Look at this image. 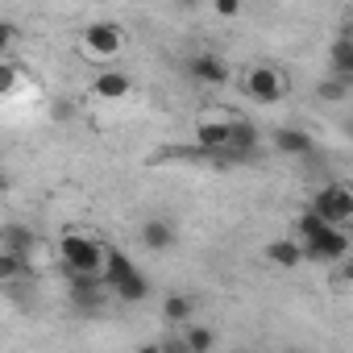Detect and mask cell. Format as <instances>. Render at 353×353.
<instances>
[{
	"label": "cell",
	"instance_id": "1",
	"mask_svg": "<svg viewBox=\"0 0 353 353\" xmlns=\"http://www.w3.org/2000/svg\"><path fill=\"white\" fill-rule=\"evenodd\" d=\"M299 254H303V262H316V266L345 262L349 258V233H345V225H324L316 237H299Z\"/></svg>",
	"mask_w": 353,
	"mask_h": 353
},
{
	"label": "cell",
	"instance_id": "2",
	"mask_svg": "<svg viewBox=\"0 0 353 353\" xmlns=\"http://www.w3.org/2000/svg\"><path fill=\"white\" fill-rule=\"evenodd\" d=\"M258 150H262V133H258V125H254V121H245V117H229V141H225V150L216 154V162H212V166L254 162V158H258Z\"/></svg>",
	"mask_w": 353,
	"mask_h": 353
},
{
	"label": "cell",
	"instance_id": "3",
	"mask_svg": "<svg viewBox=\"0 0 353 353\" xmlns=\"http://www.w3.org/2000/svg\"><path fill=\"white\" fill-rule=\"evenodd\" d=\"M59 258L67 270H100L104 262V245L88 233H63L59 237Z\"/></svg>",
	"mask_w": 353,
	"mask_h": 353
},
{
	"label": "cell",
	"instance_id": "4",
	"mask_svg": "<svg viewBox=\"0 0 353 353\" xmlns=\"http://www.w3.org/2000/svg\"><path fill=\"white\" fill-rule=\"evenodd\" d=\"M63 270H67V266H63ZM67 295H71V303H75L79 312H100L108 287H104L100 270H67Z\"/></svg>",
	"mask_w": 353,
	"mask_h": 353
},
{
	"label": "cell",
	"instance_id": "5",
	"mask_svg": "<svg viewBox=\"0 0 353 353\" xmlns=\"http://www.w3.org/2000/svg\"><path fill=\"white\" fill-rule=\"evenodd\" d=\"M312 212H316L320 221H328V225H349V221H353V192H349L345 183H328V188L316 192Z\"/></svg>",
	"mask_w": 353,
	"mask_h": 353
},
{
	"label": "cell",
	"instance_id": "6",
	"mask_svg": "<svg viewBox=\"0 0 353 353\" xmlns=\"http://www.w3.org/2000/svg\"><path fill=\"white\" fill-rule=\"evenodd\" d=\"M83 50H88V59L108 63V59H117V54L125 50V30L112 26V21H92V26L83 30Z\"/></svg>",
	"mask_w": 353,
	"mask_h": 353
},
{
	"label": "cell",
	"instance_id": "7",
	"mask_svg": "<svg viewBox=\"0 0 353 353\" xmlns=\"http://www.w3.org/2000/svg\"><path fill=\"white\" fill-rule=\"evenodd\" d=\"M245 96L254 104H279L287 96V79L274 67H250L245 71Z\"/></svg>",
	"mask_w": 353,
	"mask_h": 353
},
{
	"label": "cell",
	"instance_id": "8",
	"mask_svg": "<svg viewBox=\"0 0 353 353\" xmlns=\"http://www.w3.org/2000/svg\"><path fill=\"white\" fill-rule=\"evenodd\" d=\"M188 75L200 83V88H225L229 83V63L212 50H200L192 63H188Z\"/></svg>",
	"mask_w": 353,
	"mask_h": 353
},
{
	"label": "cell",
	"instance_id": "9",
	"mask_svg": "<svg viewBox=\"0 0 353 353\" xmlns=\"http://www.w3.org/2000/svg\"><path fill=\"white\" fill-rule=\"evenodd\" d=\"M225 141H229V117H200L196 121V145L204 150V158L208 162H216V154L225 150Z\"/></svg>",
	"mask_w": 353,
	"mask_h": 353
},
{
	"label": "cell",
	"instance_id": "10",
	"mask_svg": "<svg viewBox=\"0 0 353 353\" xmlns=\"http://www.w3.org/2000/svg\"><path fill=\"white\" fill-rule=\"evenodd\" d=\"M137 237H141V245H145L150 254H170L174 241H179V233H174V225H170L166 216H150Z\"/></svg>",
	"mask_w": 353,
	"mask_h": 353
},
{
	"label": "cell",
	"instance_id": "11",
	"mask_svg": "<svg viewBox=\"0 0 353 353\" xmlns=\"http://www.w3.org/2000/svg\"><path fill=\"white\" fill-rule=\"evenodd\" d=\"M312 150H316L312 133H303V129H291V125L274 129V154H287V158H307Z\"/></svg>",
	"mask_w": 353,
	"mask_h": 353
},
{
	"label": "cell",
	"instance_id": "12",
	"mask_svg": "<svg viewBox=\"0 0 353 353\" xmlns=\"http://www.w3.org/2000/svg\"><path fill=\"white\" fill-rule=\"evenodd\" d=\"M133 92V79L125 75V71H100L96 79H92V96H100V100H125Z\"/></svg>",
	"mask_w": 353,
	"mask_h": 353
},
{
	"label": "cell",
	"instance_id": "13",
	"mask_svg": "<svg viewBox=\"0 0 353 353\" xmlns=\"http://www.w3.org/2000/svg\"><path fill=\"white\" fill-rule=\"evenodd\" d=\"M266 262L270 266H279V270H295L299 262H303V254H299V241H291V237H274V241H266Z\"/></svg>",
	"mask_w": 353,
	"mask_h": 353
},
{
	"label": "cell",
	"instance_id": "14",
	"mask_svg": "<svg viewBox=\"0 0 353 353\" xmlns=\"http://www.w3.org/2000/svg\"><path fill=\"white\" fill-rule=\"evenodd\" d=\"M34 245H38V237H34V229H26V225H5V229H0V250H9V254H17V258H30Z\"/></svg>",
	"mask_w": 353,
	"mask_h": 353
},
{
	"label": "cell",
	"instance_id": "15",
	"mask_svg": "<svg viewBox=\"0 0 353 353\" xmlns=\"http://www.w3.org/2000/svg\"><path fill=\"white\" fill-rule=\"evenodd\" d=\"M150 291H154V287H150V279H145L141 270L125 274V279H121V283L112 287V295H117L121 303H145V299H150Z\"/></svg>",
	"mask_w": 353,
	"mask_h": 353
},
{
	"label": "cell",
	"instance_id": "16",
	"mask_svg": "<svg viewBox=\"0 0 353 353\" xmlns=\"http://www.w3.org/2000/svg\"><path fill=\"white\" fill-rule=\"evenodd\" d=\"M192 316H196V299H192V295H166V299H162V324L179 328V324H188Z\"/></svg>",
	"mask_w": 353,
	"mask_h": 353
},
{
	"label": "cell",
	"instance_id": "17",
	"mask_svg": "<svg viewBox=\"0 0 353 353\" xmlns=\"http://www.w3.org/2000/svg\"><path fill=\"white\" fill-rule=\"evenodd\" d=\"M328 63H332V75H349L353 79V38H349V30L328 46Z\"/></svg>",
	"mask_w": 353,
	"mask_h": 353
},
{
	"label": "cell",
	"instance_id": "18",
	"mask_svg": "<svg viewBox=\"0 0 353 353\" xmlns=\"http://www.w3.org/2000/svg\"><path fill=\"white\" fill-rule=\"evenodd\" d=\"M183 328H188V332H183V349H188V353H212V349H216V332H212V328L192 324V320H188Z\"/></svg>",
	"mask_w": 353,
	"mask_h": 353
},
{
	"label": "cell",
	"instance_id": "19",
	"mask_svg": "<svg viewBox=\"0 0 353 353\" xmlns=\"http://www.w3.org/2000/svg\"><path fill=\"white\" fill-rule=\"evenodd\" d=\"M30 258H17V254H9V250H0V287H13V283H21L26 274H30V266H26Z\"/></svg>",
	"mask_w": 353,
	"mask_h": 353
},
{
	"label": "cell",
	"instance_id": "20",
	"mask_svg": "<svg viewBox=\"0 0 353 353\" xmlns=\"http://www.w3.org/2000/svg\"><path fill=\"white\" fill-rule=\"evenodd\" d=\"M21 83H26V71H21L13 59H5V54H0V100H5V96H13V92H21Z\"/></svg>",
	"mask_w": 353,
	"mask_h": 353
},
{
	"label": "cell",
	"instance_id": "21",
	"mask_svg": "<svg viewBox=\"0 0 353 353\" xmlns=\"http://www.w3.org/2000/svg\"><path fill=\"white\" fill-rule=\"evenodd\" d=\"M349 83H353L349 75H332V79H324V83L316 88V96H320V100H332V104H336V100H345V96H349Z\"/></svg>",
	"mask_w": 353,
	"mask_h": 353
},
{
	"label": "cell",
	"instance_id": "22",
	"mask_svg": "<svg viewBox=\"0 0 353 353\" xmlns=\"http://www.w3.org/2000/svg\"><path fill=\"white\" fill-rule=\"evenodd\" d=\"M324 225H328V221H320V216H316V212H312V208H307V212H299V216H295V229H299V237H316V233H320V229H324Z\"/></svg>",
	"mask_w": 353,
	"mask_h": 353
},
{
	"label": "cell",
	"instance_id": "23",
	"mask_svg": "<svg viewBox=\"0 0 353 353\" xmlns=\"http://www.w3.org/2000/svg\"><path fill=\"white\" fill-rule=\"evenodd\" d=\"M50 117H54L59 125H67V121L75 117V104H71V100H54V104H50Z\"/></svg>",
	"mask_w": 353,
	"mask_h": 353
},
{
	"label": "cell",
	"instance_id": "24",
	"mask_svg": "<svg viewBox=\"0 0 353 353\" xmlns=\"http://www.w3.org/2000/svg\"><path fill=\"white\" fill-rule=\"evenodd\" d=\"M212 5H216V17H225V21H233L241 13V0H212Z\"/></svg>",
	"mask_w": 353,
	"mask_h": 353
},
{
	"label": "cell",
	"instance_id": "25",
	"mask_svg": "<svg viewBox=\"0 0 353 353\" xmlns=\"http://www.w3.org/2000/svg\"><path fill=\"white\" fill-rule=\"evenodd\" d=\"M13 42H17V30H13L9 21H0V54H5V50H9Z\"/></svg>",
	"mask_w": 353,
	"mask_h": 353
},
{
	"label": "cell",
	"instance_id": "26",
	"mask_svg": "<svg viewBox=\"0 0 353 353\" xmlns=\"http://www.w3.org/2000/svg\"><path fill=\"white\" fill-rule=\"evenodd\" d=\"M0 192H9V174L5 170H0Z\"/></svg>",
	"mask_w": 353,
	"mask_h": 353
},
{
	"label": "cell",
	"instance_id": "27",
	"mask_svg": "<svg viewBox=\"0 0 353 353\" xmlns=\"http://www.w3.org/2000/svg\"><path fill=\"white\" fill-rule=\"evenodd\" d=\"M179 5H183V9H196V5H200V0H179Z\"/></svg>",
	"mask_w": 353,
	"mask_h": 353
},
{
	"label": "cell",
	"instance_id": "28",
	"mask_svg": "<svg viewBox=\"0 0 353 353\" xmlns=\"http://www.w3.org/2000/svg\"><path fill=\"white\" fill-rule=\"evenodd\" d=\"M0 229H5V225H0Z\"/></svg>",
	"mask_w": 353,
	"mask_h": 353
}]
</instances>
